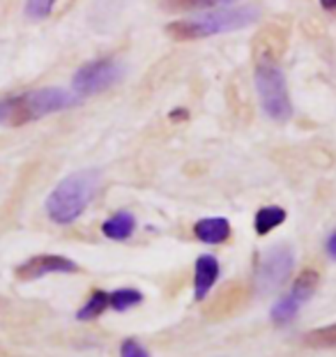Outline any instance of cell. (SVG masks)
Returning a JSON list of instances; mask_svg holds the SVG:
<instances>
[{
	"mask_svg": "<svg viewBox=\"0 0 336 357\" xmlns=\"http://www.w3.org/2000/svg\"><path fill=\"white\" fill-rule=\"evenodd\" d=\"M261 17V10L256 5H242V7H224V10H215L210 14H201L196 19L173 21L166 26V33L178 42L187 40H203V37L231 33V30H240L244 26L256 24Z\"/></svg>",
	"mask_w": 336,
	"mask_h": 357,
	"instance_id": "obj_1",
	"label": "cell"
},
{
	"mask_svg": "<svg viewBox=\"0 0 336 357\" xmlns=\"http://www.w3.org/2000/svg\"><path fill=\"white\" fill-rule=\"evenodd\" d=\"M99 171L88 169L67 176L60 185L53 189L47 199V212L56 224H72L76 222L99 187Z\"/></svg>",
	"mask_w": 336,
	"mask_h": 357,
	"instance_id": "obj_2",
	"label": "cell"
},
{
	"mask_svg": "<svg viewBox=\"0 0 336 357\" xmlns=\"http://www.w3.org/2000/svg\"><path fill=\"white\" fill-rule=\"evenodd\" d=\"M79 102H81V97L65 88L33 90V93L7 100V123L21 125V123H28V120L44 118V116H49V113L65 111V109H70V106H76Z\"/></svg>",
	"mask_w": 336,
	"mask_h": 357,
	"instance_id": "obj_3",
	"label": "cell"
},
{
	"mask_svg": "<svg viewBox=\"0 0 336 357\" xmlns=\"http://www.w3.org/2000/svg\"><path fill=\"white\" fill-rule=\"evenodd\" d=\"M256 90L261 97L263 111L277 123H284L293 116V104H290L288 86L284 72L279 70L274 60H261L256 67Z\"/></svg>",
	"mask_w": 336,
	"mask_h": 357,
	"instance_id": "obj_4",
	"label": "cell"
},
{
	"mask_svg": "<svg viewBox=\"0 0 336 357\" xmlns=\"http://www.w3.org/2000/svg\"><path fill=\"white\" fill-rule=\"evenodd\" d=\"M122 77H125V65L118 60H95L76 70L72 88L79 97H90L113 88Z\"/></svg>",
	"mask_w": 336,
	"mask_h": 357,
	"instance_id": "obj_5",
	"label": "cell"
},
{
	"mask_svg": "<svg viewBox=\"0 0 336 357\" xmlns=\"http://www.w3.org/2000/svg\"><path fill=\"white\" fill-rule=\"evenodd\" d=\"M293 270V252L288 247H272L267 249L261 268H258V288L261 291H277V288L288 279Z\"/></svg>",
	"mask_w": 336,
	"mask_h": 357,
	"instance_id": "obj_6",
	"label": "cell"
},
{
	"mask_svg": "<svg viewBox=\"0 0 336 357\" xmlns=\"http://www.w3.org/2000/svg\"><path fill=\"white\" fill-rule=\"evenodd\" d=\"M79 265L65 256H35L17 268V277L21 279H40L53 272H76Z\"/></svg>",
	"mask_w": 336,
	"mask_h": 357,
	"instance_id": "obj_7",
	"label": "cell"
},
{
	"mask_svg": "<svg viewBox=\"0 0 336 357\" xmlns=\"http://www.w3.org/2000/svg\"><path fill=\"white\" fill-rule=\"evenodd\" d=\"M219 279V261L215 256L203 254L196 261V272H194V293L196 300H205L210 293V288L217 284Z\"/></svg>",
	"mask_w": 336,
	"mask_h": 357,
	"instance_id": "obj_8",
	"label": "cell"
},
{
	"mask_svg": "<svg viewBox=\"0 0 336 357\" xmlns=\"http://www.w3.org/2000/svg\"><path fill=\"white\" fill-rule=\"evenodd\" d=\"M194 235L205 245H221V242L228 240L231 235V224L224 217H208L196 222L194 226Z\"/></svg>",
	"mask_w": 336,
	"mask_h": 357,
	"instance_id": "obj_9",
	"label": "cell"
},
{
	"mask_svg": "<svg viewBox=\"0 0 336 357\" xmlns=\"http://www.w3.org/2000/svg\"><path fill=\"white\" fill-rule=\"evenodd\" d=\"M134 229H136V219H134L132 212H127V210H122V212H118V215L109 217L102 224V233L106 235V238H111V240L132 238Z\"/></svg>",
	"mask_w": 336,
	"mask_h": 357,
	"instance_id": "obj_10",
	"label": "cell"
},
{
	"mask_svg": "<svg viewBox=\"0 0 336 357\" xmlns=\"http://www.w3.org/2000/svg\"><path fill=\"white\" fill-rule=\"evenodd\" d=\"M284 222H286V210L277 208V205H267V208L258 210V215H256V233L267 235Z\"/></svg>",
	"mask_w": 336,
	"mask_h": 357,
	"instance_id": "obj_11",
	"label": "cell"
},
{
	"mask_svg": "<svg viewBox=\"0 0 336 357\" xmlns=\"http://www.w3.org/2000/svg\"><path fill=\"white\" fill-rule=\"evenodd\" d=\"M235 0H164L162 7L166 12H189V10H205V7L231 5Z\"/></svg>",
	"mask_w": 336,
	"mask_h": 357,
	"instance_id": "obj_12",
	"label": "cell"
},
{
	"mask_svg": "<svg viewBox=\"0 0 336 357\" xmlns=\"http://www.w3.org/2000/svg\"><path fill=\"white\" fill-rule=\"evenodd\" d=\"M143 302V295L141 291H134V288H120L116 293H109V305L122 314V311H129L132 307L141 305Z\"/></svg>",
	"mask_w": 336,
	"mask_h": 357,
	"instance_id": "obj_13",
	"label": "cell"
},
{
	"mask_svg": "<svg viewBox=\"0 0 336 357\" xmlns=\"http://www.w3.org/2000/svg\"><path fill=\"white\" fill-rule=\"evenodd\" d=\"M106 307H109V293L95 291L93 295H90L88 305L83 307V309H79L76 318H79V321H93V318H97L99 314H104Z\"/></svg>",
	"mask_w": 336,
	"mask_h": 357,
	"instance_id": "obj_14",
	"label": "cell"
},
{
	"mask_svg": "<svg viewBox=\"0 0 336 357\" xmlns=\"http://www.w3.org/2000/svg\"><path fill=\"white\" fill-rule=\"evenodd\" d=\"M304 344L311 348H336V323L320 330H311L304 337Z\"/></svg>",
	"mask_w": 336,
	"mask_h": 357,
	"instance_id": "obj_15",
	"label": "cell"
},
{
	"mask_svg": "<svg viewBox=\"0 0 336 357\" xmlns=\"http://www.w3.org/2000/svg\"><path fill=\"white\" fill-rule=\"evenodd\" d=\"M297 309H300V302H297L293 295H284V298L272 307V321L274 323H290L297 316Z\"/></svg>",
	"mask_w": 336,
	"mask_h": 357,
	"instance_id": "obj_16",
	"label": "cell"
},
{
	"mask_svg": "<svg viewBox=\"0 0 336 357\" xmlns=\"http://www.w3.org/2000/svg\"><path fill=\"white\" fill-rule=\"evenodd\" d=\"M316 286H318V275L316 272H304V275L297 279V284H295V288H293V298L300 302H307L311 295H313V291H316Z\"/></svg>",
	"mask_w": 336,
	"mask_h": 357,
	"instance_id": "obj_17",
	"label": "cell"
},
{
	"mask_svg": "<svg viewBox=\"0 0 336 357\" xmlns=\"http://www.w3.org/2000/svg\"><path fill=\"white\" fill-rule=\"evenodd\" d=\"M56 0H26V14L30 19H47Z\"/></svg>",
	"mask_w": 336,
	"mask_h": 357,
	"instance_id": "obj_18",
	"label": "cell"
},
{
	"mask_svg": "<svg viewBox=\"0 0 336 357\" xmlns=\"http://www.w3.org/2000/svg\"><path fill=\"white\" fill-rule=\"evenodd\" d=\"M122 357H150L148 351L139 344V341H134V339H127L125 344H122V351H120Z\"/></svg>",
	"mask_w": 336,
	"mask_h": 357,
	"instance_id": "obj_19",
	"label": "cell"
},
{
	"mask_svg": "<svg viewBox=\"0 0 336 357\" xmlns=\"http://www.w3.org/2000/svg\"><path fill=\"white\" fill-rule=\"evenodd\" d=\"M327 254L332 258H336V233H332V238L327 240Z\"/></svg>",
	"mask_w": 336,
	"mask_h": 357,
	"instance_id": "obj_20",
	"label": "cell"
},
{
	"mask_svg": "<svg viewBox=\"0 0 336 357\" xmlns=\"http://www.w3.org/2000/svg\"><path fill=\"white\" fill-rule=\"evenodd\" d=\"M187 116H189L187 109H175V111H171V120H185Z\"/></svg>",
	"mask_w": 336,
	"mask_h": 357,
	"instance_id": "obj_21",
	"label": "cell"
},
{
	"mask_svg": "<svg viewBox=\"0 0 336 357\" xmlns=\"http://www.w3.org/2000/svg\"><path fill=\"white\" fill-rule=\"evenodd\" d=\"M320 5H323L327 12H334L336 10V0H320Z\"/></svg>",
	"mask_w": 336,
	"mask_h": 357,
	"instance_id": "obj_22",
	"label": "cell"
},
{
	"mask_svg": "<svg viewBox=\"0 0 336 357\" xmlns=\"http://www.w3.org/2000/svg\"><path fill=\"white\" fill-rule=\"evenodd\" d=\"M0 123H7V100L0 102Z\"/></svg>",
	"mask_w": 336,
	"mask_h": 357,
	"instance_id": "obj_23",
	"label": "cell"
}]
</instances>
